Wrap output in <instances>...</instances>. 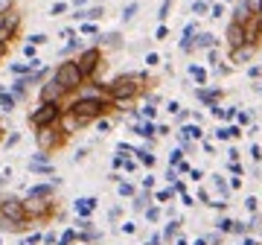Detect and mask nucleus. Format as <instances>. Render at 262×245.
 <instances>
[{
	"mask_svg": "<svg viewBox=\"0 0 262 245\" xmlns=\"http://www.w3.org/2000/svg\"><path fill=\"white\" fill-rule=\"evenodd\" d=\"M245 6H248V12H253L256 18H262V0H245Z\"/></svg>",
	"mask_w": 262,
	"mask_h": 245,
	"instance_id": "obj_14",
	"label": "nucleus"
},
{
	"mask_svg": "<svg viewBox=\"0 0 262 245\" xmlns=\"http://www.w3.org/2000/svg\"><path fill=\"white\" fill-rule=\"evenodd\" d=\"M56 82L64 88V91H76V88H82L84 76H82V70H79L76 62H64V65L56 70Z\"/></svg>",
	"mask_w": 262,
	"mask_h": 245,
	"instance_id": "obj_7",
	"label": "nucleus"
},
{
	"mask_svg": "<svg viewBox=\"0 0 262 245\" xmlns=\"http://www.w3.org/2000/svg\"><path fill=\"white\" fill-rule=\"evenodd\" d=\"M140 76H120V79H114L111 85H108V94H111V103L122 105L125 99L140 94Z\"/></svg>",
	"mask_w": 262,
	"mask_h": 245,
	"instance_id": "obj_2",
	"label": "nucleus"
},
{
	"mask_svg": "<svg viewBox=\"0 0 262 245\" xmlns=\"http://www.w3.org/2000/svg\"><path fill=\"white\" fill-rule=\"evenodd\" d=\"M61 94H67V91L58 85L56 79H50L47 85L41 88V103H58V96H61Z\"/></svg>",
	"mask_w": 262,
	"mask_h": 245,
	"instance_id": "obj_10",
	"label": "nucleus"
},
{
	"mask_svg": "<svg viewBox=\"0 0 262 245\" xmlns=\"http://www.w3.org/2000/svg\"><path fill=\"white\" fill-rule=\"evenodd\" d=\"M94 198H79V201H76V210H79V213H82V216H88V213H91V210H94Z\"/></svg>",
	"mask_w": 262,
	"mask_h": 245,
	"instance_id": "obj_12",
	"label": "nucleus"
},
{
	"mask_svg": "<svg viewBox=\"0 0 262 245\" xmlns=\"http://www.w3.org/2000/svg\"><path fill=\"white\" fill-rule=\"evenodd\" d=\"M64 140H67V132L64 129H56V126H47V129H38V149L44 152H56V149H61L64 146Z\"/></svg>",
	"mask_w": 262,
	"mask_h": 245,
	"instance_id": "obj_6",
	"label": "nucleus"
},
{
	"mask_svg": "<svg viewBox=\"0 0 262 245\" xmlns=\"http://www.w3.org/2000/svg\"><path fill=\"white\" fill-rule=\"evenodd\" d=\"M134 12H137V6H134V3H131V6H128V9H125V15H122V18H125V21H128V18H131V15H134Z\"/></svg>",
	"mask_w": 262,
	"mask_h": 245,
	"instance_id": "obj_16",
	"label": "nucleus"
},
{
	"mask_svg": "<svg viewBox=\"0 0 262 245\" xmlns=\"http://www.w3.org/2000/svg\"><path fill=\"white\" fill-rule=\"evenodd\" d=\"M0 9H3V3H0Z\"/></svg>",
	"mask_w": 262,
	"mask_h": 245,
	"instance_id": "obj_19",
	"label": "nucleus"
},
{
	"mask_svg": "<svg viewBox=\"0 0 262 245\" xmlns=\"http://www.w3.org/2000/svg\"><path fill=\"white\" fill-rule=\"evenodd\" d=\"M117 103H105V99H99V96H82V99H76L73 105H70V111L76 114V117H84V120L91 122L96 120V117H102L105 111H111Z\"/></svg>",
	"mask_w": 262,
	"mask_h": 245,
	"instance_id": "obj_1",
	"label": "nucleus"
},
{
	"mask_svg": "<svg viewBox=\"0 0 262 245\" xmlns=\"http://www.w3.org/2000/svg\"><path fill=\"white\" fill-rule=\"evenodd\" d=\"M0 140H3V122H0Z\"/></svg>",
	"mask_w": 262,
	"mask_h": 245,
	"instance_id": "obj_18",
	"label": "nucleus"
},
{
	"mask_svg": "<svg viewBox=\"0 0 262 245\" xmlns=\"http://www.w3.org/2000/svg\"><path fill=\"white\" fill-rule=\"evenodd\" d=\"M0 181H3V178H0Z\"/></svg>",
	"mask_w": 262,
	"mask_h": 245,
	"instance_id": "obj_20",
	"label": "nucleus"
},
{
	"mask_svg": "<svg viewBox=\"0 0 262 245\" xmlns=\"http://www.w3.org/2000/svg\"><path fill=\"white\" fill-rule=\"evenodd\" d=\"M76 65H79V70H82L84 79H88V76H94L96 70H99V65H102V50H99V47L84 50L82 56L76 58Z\"/></svg>",
	"mask_w": 262,
	"mask_h": 245,
	"instance_id": "obj_8",
	"label": "nucleus"
},
{
	"mask_svg": "<svg viewBox=\"0 0 262 245\" xmlns=\"http://www.w3.org/2000/svg\"><path fill=\"white\" fill-rule=\"evenodd\" d=\"M27 198H53V184H38V187H32Z\"/></svg>",
	"mask_w": 262,
	"mask_h": 245,
	"instance_id": "obj_11",
	"label": "nucleus"
},
{
	"mask_svg": "<svg viewBox=\"0 0 262 245\" xmlns=\"http://www.w3.org/2000/svg\"><path fill=\"white\" fill-rule=\"evenodd\" d=\"M0 108H3V111H12V108H15V96L6 94V91H0Z\"/></svg>",
	"mask_w": 262,
	"mask_h": 245,
	"instance_id": "obj_13",
	"label": "nucleus"
},
{
	"mask_svg": "<svg viewBox=\"0 0 262 245\" xmlns=\"http://www.w3.org/2000/svg\"><path fill=\"white\" fill-rule=\"evenodd\" d=\"M6 58V44H0V62Z\"/></svg>",
	"mask_w": 262,
	"mask_h": 245,
	"instance_id": "obj_17",
	"label": "nucleus"
},
{
	"mask_svg": "<svg viewBox=\"0 0 262 245\" xmlns=\"http://www.w3.org/2000/svg\"><path fill=\"white\" fill-rule=\"evenodd\" d=\"M18 27H20V15L15 9L0 12V44H9L15 38V32H18Z\"/></svg>",
	"mask_w": 262,
	"mask_h": 245,
	"instance_id": "obj_9",
	"label": "nucleus"
},
{
	"mask_svg": "<svg viewBox=\"0 0 262 245\" xmlns=\"http://www.w3.org/2000/svg\"><path fill=\"white\" fill-rule=\"evenodd\" d=\"M0 219H9V222H27V219H32L27 213V198L0 196ZM32 222H35V219H32Z\"/></svg>",
	"mask_w": 262,
	"mask_h": 245,
	"instance_id": "obj_3",
	"label": "nucleus"
},
{
	"mask_svg": "<svg viewBox=\"0 0 262 245\" xmlns=\"http://www.w3.org/2000/svg\"><path fill=\"white\" fill-rule=\"evenodd\" d=\"M27 213L35 219V225H47L56 216V198H27Z\"/></svg>",
	"mask_w": 262,
	"mask_h": 245,
	"instance_id": "obj_5",
	"label": "nucleus"
},
{
	"mask_svg": "<svg viewBox=\"0 0 262 245\" xmlns=\"http://www.w3.org/2000/svg\"><path fill=\"white\" fill-rule=\"evenodd\" d=\"M61 117H64V111L58 108V103H41V108L29 114V126L32 129H47V126H56Z\"/></svg>",
	"mask_w": 262,
	"mask_h": 245,
	"instance_id": "obj_4",
	"label": "nucleus"
},
{
	"mask_svg": "<svg viewBox=\"0 0 262 245\" xmlns=\"http://www.w3.org/2000/svg\"><path fill=\"white\" fill-rule=\"evenodd\" d=\"M198 44H201V47H210V44H213V35H201V41H198Z\"/></svg>",
	"mask_w": 262,
	"mask_h": 245,
	"instance_id": "obj_15",
	"label": "nucleus"
}]
</instances>
